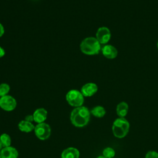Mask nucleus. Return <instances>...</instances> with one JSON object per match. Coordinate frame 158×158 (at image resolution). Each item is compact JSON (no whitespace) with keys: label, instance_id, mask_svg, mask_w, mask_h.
I'll use <instances>...</instances> for the list:
<instances>
[{"label":"nucleus","instance_id":"11","mask_svg":"<svg viewBox=\"0 0 158 158\" xmlns=\"http://www.w3.org/2000/svg\"><path fill=\"white\" fill-rule=\"evenodd\" d=\"M47 115L48 112L45 109L38 108L36 109L33 114V120L38 123H43L46 120Z\"/></svg>","mask_w":158,"mask_h":158},{"label":"nucleus","instance_id":"13","mask_svg":"<svg viewBox=\"0 0 158 158\" xmlns=\"http://www.w3.org/2000/svg\"><path fill=\"white\" fill-rule=\"evenodd\" d=\"M128 104L125 102L122 101L119 102L116 107V113L118 117H125L128 112Z\"/></svg>","mask_w":158,"mask_h":158},{"label":"nucleus","instance_id":"8","mask_svg":"<svg viewBox=\"0 0 158 158\" xmlns=\"http://www.w3.org/2000/svg\"><path fill=\"white\" fill-rule=\"evenodd\" d=\"M98 87L94 83H87L81 88V93L85 97H91L98 91Z\"/></svg>","mask_w":158,"mask_h":158},{"label":"nucleus","instance_id":"2","mask_svg":"<svg viewBox=\"0 0 158 158\" xmlns=\"http://www.w3.org/2000/svg\"><path fill=\"white\" fill-rule=\"evenodd\" d=\"M80 48L81 51L86 55L98 54L101 49V44L96 37L89 36L85 38L80 43Z\"/></svg>","mask_w":158,"mask_h":158},{"label":"nucleus","instance_id":"3","mask_svg":"<svg viewBox=\"0 0 158 158\" xmlns=\"http://www.w3.org/2000/svg\"><path fill=\"white\" fill-rule=\"evenodd\" d=\"M130 123L125 117L116 118L112 126V131L115 137L121 139L127 136L130 130Z\"/></svg>","mask_w":158,"mask_h":158},{"label":"nucleus","instance_id":"23","mask_svg":"<svg viewBox=\"0 0 158 158\" xmlns=\"http://www.w3.org/2000/svg\"><path fill=\"white\" fill-rule=\"evenodd\" d=\"M96 158H106V157L104 156H98Z\"/></svg>","mask_w":158,"mask_h":158},{"label":"nucleus","instance_id":"1","mask_svg":"<svg viewBox=\"0 0 158 158\" xmlns=\"http://www.w3.org/2000/svg\"><path fill=\"white\" fill-rule=\"evenodd\" d=\"M91 112L85 106L75 107L70 113V120L72 125L76 127H83L86 126L90 118Z\"/></svg>","mask_w":158,"mask_h":158},{"label":"nucleus","instance_id":"12","mask_svg":"<svg viewBox=\"0 0 158 158\" xmlns=\"http://www.w3.org/2000/svg\"><path fill=\"white\" fill-rule=\"evenodd\" d=\"M79 151L73 147H69L65 149L61 154V158H79Z\"/></svg>","mask_w":158,"mask_h":158},{"label":"nucleus","instance_id":"21","mask_svg":"<svg viewBox=\"0 0 158 158\" xmlns=\"http://www.w3.org/2000/svg\"><path fill=\"white\" fill-rule=\"evenodd\" d=\"M4 28L3 25L0 23V38L4 35Z\"/></svg>","mask_w":158,"mask_h":158},{"label":"nucleus","instance_id":"17","mask_svg":"<svg viewBox=\"0 0 158 158\" xmlns=\"http://www.w3.org/2000/svg\"><path fill=\"white\" fill-rule=\"evenodd\" d=\"M115 155V151L111 147H107L102 151V156L106 158H114Z\"/></svg>","mask_w":158,"mask_h":158},{"label":"nucleus","instance_id":"22","mask_svg":"<svg viewBox=\"0 0 158 158\" xmlns=\"http://www.w3.org/2000/svg\"><path fill=\"white\" fill-rule=\"evenodd\" d=\"M4 55H5V51L1 46H0V58L2 57Z\"/></svg>","mask_w":158,"mask_h":158},{"label":"nucleus","instance_id":"10","mask_svg":"<svg viewBox=\"0 0 158 158\" xmlns=\"http://www.w3.org/2000/svg\"><path fill=\"white\" fill-rule=\"evenodd\" d=\"M1 158H17L19 152L17 150L12 146L3 148L0 151Z\"/></svg>","mask_w":158,"mask_h":158},{"label":"nucleus","instance_id":"24","mask_svg":"<svg viewBox=\"0 0 158 158\" xmlns=\"http://www.w3.org/2000/svg\"><path fill=\"white\" fill-rule=\"evenodd\" d=\"M2 149V145L1 144V143H0V151H1V149Z\"/></svg>","mask_w":158,"mask_h":158},{"label":"nucleus","instance_id":"25","mask_svg":"<svg viewBox=\"0 0 158 158\" xmlns=\"http://www.w3.org/2000/svg\"><path fill=\"white\" fill-rule=\"evenodd\" d=\"M157 48H158V41H157Z\"/></svg>","mask_w":158,"mask_h":158},{"label":"nucleus","instance_id":"5","mask_svg":"<svg viewBox=\"0 0 158 158\" xmlns=\"http://www.w3.org/2000/svg\"><path fill=\"white\" fill-rule=\"evenodd\" d=\"M36 136L41 140H46L49 138L51 133V128L49 124L43 122L38 123L34 129Z\"/></svg>","mask_w":158,"mask_h":158},{"label":"nucleus","instance_id":"18","mask_svg":"<svg viewBox=\"0 0 158 158\" xmlns=\"http://www.w3.org/2000/svg\"><path fill=\"white\" fill-rule=\"evenodd\" d=\"M10 91V86L7 83L0 84V98L7 95Z\"/></svg>","mask_w":158,"mask_h":158},{"label":"nucleus","instance_id":"7","mask_svg":"<svg viewBox=\"0 0 158 158\" xmlns=\"http://www.w3.org/2000/svg\"><path fill=\"white\" fill-rule=\"evenodd\" d=\"M110 31L106 27H99L96 33V38L101 44H105L107 43L110 39Z\"/></svg>","mask_w":158,"mask_h":158},{"label":"nucleus","instance_id":"20","mask_svg":"<svg viewBox=\"0 0 158 158\" xmlns=\"http://www.w3.org/2000/svg\"><path fill=\"white\" fill-rule=\"evenodd\" d=\"M25 120L28 121V122H32L33 120V115H28L25 117Z\"/></svg>","mask_w":158,"mask_h":158},{"label":"nucleus","instance_id":"16","mask_svg":"<svg viewBox=\"0 0 158 158\" xmlns=\"http://www.w3.org/2000/svg\"><path fill=\"white\" fill-rule=\"evenodd\" d=\"M0 143L2 148L10 146L11 144V138L7 133H2L0 136Z\"/></svg>","mask_w":158,"mask_h":158},{"label":"nucleus","instance_id":"9","mask_svg":"<svg viewBox=\"0 0 158 158\" xmlns=\"http://www.w3.org/2000/svg\"><path fill=\"white\" fill-rule=\"evenodd\" d=\"M103 56L109 59H115L118 54L117 49L112 45L106 44L101 48Z\"/></svg>","mask_w":158,"mask_h":158},{"label":"nucleus","instance_id":"19","mask_svg":"<svg viewBox=\"0 0 158 158\" xmlns=\"http://www.w3.org/2000/svg\"><path fill=\"white\" fill-rule=\"evenodd\" d=\"M145 158H158V152L155 151H149L146 154Z\"/></svg>","mask_w":158,"mask_h":158},{"label":"nucleus","instance_id":"14","mask_svg":"<svg viewBox=\"0 0 158 158\" xmlns=\"http://www.w3.org/2000/svg\"><path fill=\"white\" fill-rule=\"evenodd\" d=\"M35 127V126H34V125L31 122H28L25 120L20 121L18 124V127L19 130L25 133H29L34 130Z\"/></svg>","mask_w":158,"mask_h":158},{"label":"nucleus","instance_id":"6","mask_svg":"<svg viewBox=\"0 0 158 158\" xmlns=\"http://www.w3.org/2000/svg\"><path fill=\"white\" fill-rule=\"evenodd\" d=\"M17 101L15 99L10 96L6 95L0 98V107L6 111H12L15 109Z\"/></svg>","mask_w":158,"mask_h":158},{"label":"nucleus","instance_id":"4","mask_svg":"<svg viewBox=\"0 0 158 158\" xmlns=\"http://www.w3.org/2000/svg\"><path fill=\"white\" fill-rule=\"evenodd\" d=\"M65 99L69 104L71 106L77 107L81 106L84 102V96L77 89H71L66 94Z\"/></svg>","mask_w":158,"mask_h":158},{"label":"nucleus","instance_id":"15","mask_svg":"<svg viewBox=\"0 0 158 158\" xmlns=\"http://www.w3.org/2000/svg\"><path fill=\"white\" fill-rule=\"evenodd\" d=\"M90 112L93 116L98 117V118H101V117H103L106 115V111L104 107H102L101 106H97L94 107L91 109Z\"/></svg>","mask_w":158,"mask_h":158},{"label":"nucleus","instance_id":"26","mask_svg":"<svg viewBox=\"0 0 158 158\" xmlns=\"http://www.w3.org/2000/svg\"><path fill=\"white\" fill-rule=\"evenodd\" d=\"M0 158H1V155H0Z\"/></svg>","mask_w":158,"mask_h":158}]
</instances>
